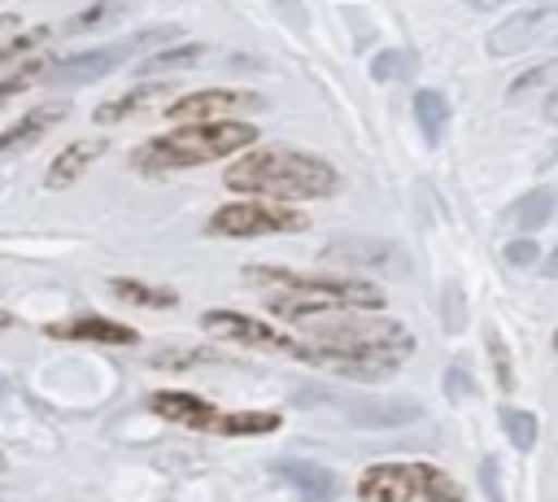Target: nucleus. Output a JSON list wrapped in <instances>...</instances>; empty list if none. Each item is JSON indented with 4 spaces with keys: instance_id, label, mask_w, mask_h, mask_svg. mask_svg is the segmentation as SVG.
Instances as JSON below:
<instances>
[{
    "instance_id": "58836bf2",
    "label": "nucleus",
    "mask_w": 558,
    "mask_h": 502,
    "mask_svg": "<svg viewBox=\"0 0 558 502\" xmlns=\"http://www.w3.org/2000/svg\"><path fill=\"white\" fill-rule=\"evenodd\" d=\"M541 4H545V9H554V13H558V0H541Z\"/></svg>"
},
{
    "instance_id": "a19ab883",
    "label": "nucleus",
    "mask_w": 558,
    "mask_h": 502,
    "mask_svg": "<svg viewBox=\"0 0 558 502\" xmlns=\"http://www.w3.org/2000/svg\"><path fill=\"white\" fill-rule=\"evenodd\" d=\"M0 393H4V380H0Z\"/></svg>"
},
{
    "instance_id": "5701e85b",
    "label": "nucleus",
    "mask_w": 558,
    "mask_h": 502,
    "mask_svg": "<svg viewBox=\"0 0 558 502\" xmlns=\"http://www.w3.org/2000/svg\"><path fill=\"white\" fill-rule=\"evenodd\" d=\"M109 288H113V297H122L131 306H148V310H170L179 301L170 288H153L144 279H109Z\"/></svg>"
},
{
    "instance_id": "f704fd0d",
    "label": "nucleus",
    "mask_w": 558,
    "mask_h": 502,
    "mask_svg": "<svg viewBox=\"0 0 558 502\" xmlns=\"http://www.w3.org/2000/svg\"><path fill=\"white\" fill-rule=\"evenodd\" d=\"M466 4H471V9H484V13H488V9H501L506 0H466Z\"/></svg>"
},
{
    "instance_id": "9d476101",
    "label": "nucleus",
    "mask_w": 558,
    "mask_h": 502,
    "mask_svg": "<svg viewBox=\"0 0 558 502\" xmlns=\"http://www.w3.org/2000/svg\"><path fill=\"white\" fill-rule=\"evenodd\" d=\"M554 17H558V13H554V9H545V4H532V9L510 13L506 22H497V26L488 31V52H493V57H514V52L532 48V44L549 31V22H554Z\"/></svg>"
},
{
    "instance_id": "20e7f679",
    "label": "nucleus",
    "mask_w": 558,
    "mask_h": 502,
    "mask_svg": "<svg viewBox=\"0 0 558 502\" xmlns=\"http://www.w3.org/2000/svg\"><path fill=\"white\" fill-rule=\"evenodd\" d=\"M248 144H257V127L248 122H183L170 127L153 140H144L131 162L135 170H183V166H205L218 157H235Z\"/></svg>"
},
{
    "instance_id": "6ab92c4d",
    "label": "nucleus",
    "mask_w": 558,
    "mask_h": 502,
    "mask_svg": "<svg viewBox=\"0 0 558 502\" xmlns=\"http://www.w3.org/2000/svg\"><path fill=\"white\" fill-rule=\"evenodd\" d=\"M414 122H418L423 140L436 144L445 135V127H449V96L436 92V87H418L414 92Z\"/></svg>"
},
{
    "instance_id": "473e14b6",
    "label": "nucleus",
    "mask_w": 558,
    "mask_h": 502,
    "mask_svg": "<svg viewBox=\"0 0 558 502\" xmlns=\"http://www.w3.org/2000/svg\"><path fill=\"white\" fill-rule=\"evenodd\" d=\"M449 393H453V397H466V393H475V389H466V380H462V367H453V371H449Z\"/></svg>"
},
{
    "instance_id": "dca6fc26",
    "label": "nucleus",
    "mask_w": 558,
    "mask_h": 502,
    "mask_svg": "<svg viewBox=\"0 0 558 502\" xmlns=\"http://www.w3.org/2000/svg\"><path fill=\"white\" fill-rule=\"evenodd\" d=\"M70 113V105L65 100H52V105H39V109H31L17 127H9V131H0V157H13V153H26L52 122H61Z\"/></svg>"
},
{
    "instance_id": "39448f33",
    "label": "nucleus",
    "mask_w": 558,
    "mask_h": 502,
    "mask_svg": "<svg viewBox=\"0 0 558 502\" xmlns=\"http://www.w3.org/2000/svg\"><path fill=\"white\" fill-rule=\"evenodd\" d=\"M362 502H466V489L432 463H375L357 480Z\"/></svg>"
},
{
    "instance_id": "bb28decb",
    "label": "nucleus",
    "mask_w": 558,
    "mask_h": 502,
    "mask_svg": "<svg viewBox=\"0 0 558 502\" xmlns=\"http://www.w3.org/2000/svg\"><path fill=\"white\" fill-rule=\"evenodd\" d=\"M488 354H493V367H497V384L501 389H514V371H510V354L501 349V336L488 332Z\"/></svg>"
},
{
    "instance_id": "2f4dec72",
    "label": "nucleus",
    "mask_w": 558,
    "mask_h": 502,
    "mask_svg": "<svg viewBox=\"0 0 558 502\" xmlns=\"http://www.w3.org/2000/svg\"><path fill=\"white\" fill-rule=\"evenodd\" d=\"M445 323H449V327L462 323V292H458V284L445 288Z\"/></svg>"
},
{
    "instance_id": "aec40b11",
    "label": "nucleus",
    "mask_w": 558,
    "mask_h": 502,
    "mask_svg": "<svg viewBox=\"0 0 558 502\" xmlns=\"http://www.w3.org/2000/svg\"><path fill=\"white\" fill-rule=\"evenodd\" d=\"M549 214H554V192L536 188V192H523V196L506 210V223L519 227V231H541V227L549 223Z\"/></svg>"
},
{
    "instance_id": "1a4fd4ad",
    "label": "nucleus",
    "mask_w": 558,
    "mask_h": 502,
    "mask_svg": "<svg viewBox=\"0 0 558 502\" xmlns=\"http://www.w3.org/2000/svg\"><path fill=\"white\" fill-rule=\"evenodd\" d=\"M201 327H205V332H214V336L240 340V345H248V349L296 354V358L305 354V340L283 336V332H275V327H266L262 319H248V314H240V310H205V314H201Z\"/></svg>"
},
{
    "instance_id": "4468645a",
    "label": "nucleus",
    "mask_w": 558,
    "mask_h": 502,
    "mask_svg": "<svg viewBox=\"0 0 558 502\" xmlns=\"http://www.w3.org/2000/svg\"><path fill=\"white\" fill-rule=\"evenodd\" d=\"M44 336H57V340H96V345H135V327L113 323L105 314H74V319L48 323Z\"/></svg>"
},
{
    "instance_id": "4c0bfd02",
    "label": "nucleus",
    "mask_w": 558,
    "mask_h": 502,
    "mask_svg": "<svg viewBox=\"0 0 558 502\" xmlns=\"http://www.w3.org/2000/svg\"><path fill=\"white\" fill-rule=\"evenodd\" d=\"M9 323H13V314H9V310H0V332H4Z\"/></svg>"
},
{
    "instance_id": "f8f14e48",
    "label": "nucleus",
    "mask_w": 558,
    "mask_h": 502,
    "mask_svg": "<svg viewBox=\"0 0 558 502\" xmlns=\"http://www.w3.org/2000/svg\"><path fill=\"white\" fill-rule=\"evenodd\" d=\"M336 402L357 428H401L423 415V406L410 397H336Z\"/></svg>"
},
{
    "instance_id": "f257e3e1",
    "label": "nucleus",
    "mask_w": 558,
    "mask_h": 502,
    "mask_svg": "<svg viewBox=\"0 0 558 502\" xmlns=\"http://www.w3.org/2000/svg\"><path fill=\"white\" fill-rule=\"evenodd\" d=\"M405 354H414V336L401 323L331 314L327 323L310 327V340H305L301 358L318 362V367H331L349 380H384L401 367Z\"/></svg>"
},
{
    "instance_id": "4be33fe9",
    "label": "nucleus",
    "mask_w": 558,
    "mask_h": 502,
    "mask_svg": "<svg viewBox=\"0 0 558 502\" xmlns=\"http://www.w3.org/2000/svg\"><path fill=\"white\" fill-rule=\"evenodd\" d=\"M205 44H179V48H157L153 57L140 61V74H170V70H187L205 61Z\"/></svg>"
},
{
    "instance_id": "0eeeda50",
    "label": "nucleus",
    "mask_w": 558,
    "mask_h": 502,
    "mask_svg": "<svg viewBox=\"0 0 558 502\" xmlns=\"http://www.w3.org/2000/svg\"><path fill=\"white\" fill-rule=\"evenodd\" d=\"M305 214L279 201H231L222 210L209 214V236H235V240H253V236H288V231H305Z\"/></svg>"
},
{
    "instance_id": "7c9ffc66",
    "label": "nucleus",
    "mask_w": 558,
    "mask_h": 502,
    "mask_svg": "<svg viewBox=\"0 0 558 502\" xmlns=\"http://www.w3.org/2000/svg\"><path fill=\"white\" fill-rule=\"evenodd\" d=\"M480 489L488 502H501V485H497V458H480Z\"/></svg>"
},
{
    "instance_id": "c756f323",
    "label": "nucleus",
    "mask_w": 558,
    "mask_h": 502,
    "mask_svg": "<svg viewBox=\"0 0 558 502\" xmlns=\"http://www.w3.org/2000/svg\"><path fill=\"white\" fill-rule=\"evenodd\" d=\"M39 65H44V57H31V61H26L22 70H13V74H9L4 83H0V100H4V96H13V92H22V87L31 83V74H35Z\"/></svg>"
},
{
    "instance_id": "e433bc0d",
    "label": "nucleus",
    "mask_w": 558,
    "mask_h": 502,
    "mask_svg": "<svg viewBox=\"0 0 558 502\" xmlns=\"http://www.w3.org/2000/svg\"><path fill=\"white\" fill-rule=\"evenodd\" d=\"M545 275H558V249L549 253V266H545Z\"/></svg>"
},
{
    "instance_id": "ddd939ff",
    "label": "nucleus",
    "mask_w": 558,
    "mask_h": 502,
    "mask_svg": "<svg viewBox=\"0 0 558 502\" xmlns=\"http://www.w3.org/2000/svg\"><path fill=\"white\" fill-rule=\"evenodd\" d=\"M148 410L161 415V419L201 428V432H218V419H222L218 406H209V402L196 397V393H179V389H161V393H153V397H148Z\"/></svg>"
},
{
    "instance_id": "2eb2a0df",
    "label": "nucleus",
    "mask_w": 558,
    "mask_h": 502,
    "mask_svg": "<svg viewBox=\"0 0 558 502\" xmlns=\"http://www.w3.org/2000/svg\"><path fill=\"white\" fill-rule=\"evenodd\" d=\"M275 476H279L288 489H296L305 502H331V498L340 493L336 471L323 467V463H310V458H283V463H275Z\"/></svg>"
},
{
    "instance_id": "a211bd4d",
    "label": "nucleus",
    "mask_w": 558,
    "mask_h": 502,
    "mask_svg": "<svg viewBox=\"0 0 558 502\" xmlns=\"http://www.w3.org/2000/svg\"><path fill=\"white\" fill-rule=\"evenodd\" d=\"M166 92H174V87H166V83H140V87H131V92H122V96L105 100V105L96 109V122H118V118H131V113H140V109H148V105H157Z\"/></svg>"
},
{
    "instance_id": "f03ea898",
    "label": "nucleus",
    "mask_w": 558,
    "mask_h": 502,
    "mask_svg": "<svg viewBox=\"0 0 558 502\" xmlns=\"http://www.w3.org/2000/svg\"><path fill=\"white\" fill-rule=\"evenodd\" d=\"M244 279L270 292V310L283 319H314V314H340V310H379L384 292L371 279L353 275H296L288 266H244Z\"/></svg>"
},
{
    "instance_id": "b1692460",
    "label": "nucleus",
    "mask_w": 558,
    "mask_h": 502,
    "mask_svg": "<svg viewBox=\"0 0 558 502\" xmlns=\"http://www.w3.org/2000/svg\"><path fill=\"white\" fill-rule=\"evenodd\" d=\"M275 428H279V415H270V410H244V415L222 410V419H218L222 437H248V432H275Z\"/></svg>"
},
{
    "instance_id": "c85d7f7f",
    "label": "nucleus",
    "mask_w": 558,
    "mask_h": 502,
    "mask_svg": "<svg viewBox=\"0 0 558 502\" xmlns=\"http://www.w3.org/2000/svg\"><path fill=\"white\" fill-rule=\"evenodd\" d=\"M506 262H510V266H532V262H541L536 240H510V244H506Z\"/></svg>"
},
{
    "instance_id": "412c9836",
    "label": "nucleus",
    "mask_w": 558,
    "mask_h": 502,
    "mask_svg": "<svg viewBox=\"0 0 558 502\" xmlns=\"http://www.w3.org/2000/svg\"><path fill=\"white\" fill-rule=\"evenodd\" d=\"M126 9H131V0H96V4L78 9L74 17H65L61 35H83V31H100V26H109V22H122V13H126Z\"/></svg>"
},
{
    "instance_id": "423d86ee",
    "label": "nucleus",
    "mask_w": 558,
    "mask_h": 502,
    "mask_svg": "<svg viewBox=\"0 0 558 502\" xmlns=\"http://www.w3.org/2000/svg\"><path fill=\"white\" fill-rule=\"evenodd\" d=\"M170 35H174V26H148V31H135V35H126V39H118V44H100V48L61 57V61H52L44 74H48V83H57V87H65V83H92V79L113 74L126 57H135V52H144V48H157V44L170 39Z\"/></svg>"
},
{
    "instance_id": "c9c22d12",
    "label": "nucleus",
    "mask_w": 558,
    "mask_h": 502,
    "mask_svg": "<svg viewBox=\"0 0 558 502\" xmlns=\"http://www.w3.org/2000/svg\"><path fill=\"white\" fill-rule=\"evenodd\" d=\"M545 113H549V118H558V92H554V96L545 100Z\"/></svg>"
},
{
    "instance_id": "393cba45",
    "label": "nucleus",
    "mask_w": 558,
    "mask_h": 502,
    "mask_svg": "<svg viewBox=\"0 0 558 502\" xmlns=\"http://www.w3.org/2000/svg\"><path fill=\"white\" fill-rule=\"evenodd\" d=\"M501 428H506V437H510V445L514 450H532L536 445V415H527V410H519V406H501Z\"/></svg>"
},
{
    "instance_id": "cd10ccee",
    "label": "nucleus",
    "mask_w": 558,
    "mask_h": 502,
    "mask_svg": "<svg viewBox=\"0 0 558 502\" xmlns=\"http://www.w3.org/2000/svg\"><path fill=\"white\" fill-rule=\"evenodd\" d=\"M554 70H558V61H549V65H536V70H527L514 87H510V100H523L527 96V87H545L549 79H554Z\"/></svg>"
},
{
    "instance_id": "f3484780",
    "label": "nucleus",
    "mask_w": 558,
    "mask_h": 502,
    "mask_svg": "<svg viewBox=\"0 0 558 502\" xmlns=\"http://www.w3.org/2000/svg\"><path fill=\"white\" fill-rule=\"evenodd\" d=\"M100 153H105V140H74V144H65V148L52 157V166L44 170V183H48V188H70Z\"/></svg>"
},
{
    "instance_id": "7ed1b4c3",
    "label": "nucleus",
    "mask_w": 558,
    "mask_h": 502,
    "mask_svg": "<svg viewBox=\"0 0 558 502\" xmlns=\"http://www.w3.org/2000/svg\"><path fill=\"white\" fill-rule=\"evenodd\" d=\"M222 183L231 192H248V196H305V201H323L331 192H340V170L305 148H257L244 153L240 162L227 166Z\"/></svg>"
},
{
    "instance_id": "6e6552de",
    "label": "nucleus",
    "mask_w": 558,
    "mask_h": 502,
    "mask_svg": "<svg viewBox=\"0 0 558 502\" xmlns=\"http://www.w3.org/2000/svg\"><path fill=\"white\" fill-rule=\"evenodd\" d=\"M318 262L323 266H349V271H379V275L405 271V253L379 236H340V240L318 249Z\"/></svg>"
},
{
    "instance_id": "72a5a7b5",
    "label": "nucleus",
    "mask_w": 558,
    "mask_h": 502,
    "mask_svg": "<svg viewBox=\"0 0 558 502\" xmlns=\"http://www.w3.org/2000/svg\"><path fill=\"white\" fill-rule=\"evenodd\" d=\"M275 4H283V9H288V13H296V22H305V9H301V4H296V0H275Z\"/></svg>"
},
{
    "instance_id": "ea45409f",
    "label": "nucleus",
    "mask_w": 558,
    "mask_h": 502,
    "mask_svg": "<svg viewBox=\"0 0 558 502\" xmlns=\"http://www.w3.org/2000/svg\"><path fill=\"white\" fill-rule=\"evenodd\" d=\"M554 349H558V327H554Z\"/></svg>"
},
{
    "instance_id": "9b49d317",
    "label": "nucleus",
    "mask_w": 558,
    "mask_h": 502,
    "mask_svg": "<svg viewBox=\"0 0 558 502\" xmlns=\"http://www.w3.org/2000/svg\"><path fill=\"white\" fill-rule=\"evenodd\" d=\"M248 105H257L253 92L201 87V92H183V96H174L166 109H170V118H183V122H222L231 109H248Z\"/></svg>"
},
{
    "instance_id": "a878e982",
    "label": "nucleus",
    "mask_w": 558,
    "mask_h": 502,
    "mask_svg": "<svg viewBox=\"0 0 558 502\" xmlns=\"http://www.w3.org/2000/svg\"><path fill=\"white\" fill-rule=\"evenodd\" d=\"M414 70H418V61L410 52H397V48H388V52H379L371 61V79L375 83H397V79H410Z\"/></svg>"
}]
</instances>
